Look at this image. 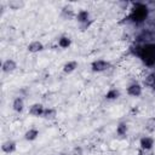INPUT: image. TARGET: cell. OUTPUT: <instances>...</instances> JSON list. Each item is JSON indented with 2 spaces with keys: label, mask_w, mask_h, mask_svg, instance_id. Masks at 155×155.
<instances>
[{
  "label": "cell",
  "mask_w": 155,
  "mask_h": 155,
  "mask_svg": "<svg viewBox=\"0 0 155 155\" xmlns=\"http://www.w3.org/2000/svg\"><path fill=\"white\" fill-rule=\"evenodd\" d=\"M18 64L13 58H6L1 63V71L4 74H12L17 70Z\"/></svg>",
  "instance_id": "8992f818"
},
{
  "label": "cell",
  "mask_w": 155,
  "mask_h": 155,
  "mask_svg": "<svg viewBox=\"0 0 155 155\" xmlns=\"http://www.w3.org/2000/svg\"><path fill=\"white\" fill-rule=\"evenodd\" d=\"M6 6H7L8 10L18 11V10H22L25 6V2L23 0H8L6 2Z\"/></svg>",
  "instance_id": "e0dca14e"
},
{
  "label": "cell",
  "mask_w": 155,
  "mask_h": 155,
  "mask_svg": "<svg viewBox=\"0 0 155 155\" xmlns=\"http://www.w3.org/2000/svg\"><path fill=\"white\" fill-rule=\"evenodd\" d=\"M75 15H76V11H74L71 5H64L61 8V17L65 21L75 19Z\"/></svg>",
  "instance_id": "30bf717a"
},
{
  "label": "cell",
  "mask_w": 155,
  "mask_h": 155,
  "mask_svg": "<svg viewBox=\"0 0 155 155\" xmlns=\"http://www.w3.org/2000/svg\"><path fill=\"white\" fill-rule=\"evenodd\" d=\"M44 48H45V46H44V44H42L40 40H31V41L27 45V51H28L29 53H33V54L42 52Z\"/></svg>",
  "instance_id": "9c48e42d"
},
{
  "label": "cell",
  "mask_w": 155,
  "mask_h": 155,
  "mask_svg": "<svg viewBox=\"0 0 155 155\" xmlns=\"http://www.w3.org/2000/svg\"><path fill=\"white\" fill-rule=\"evenodd\" d=\"M78 67H79V62H78V61H75V59H69V61H67V62L63 63L62 70H63L64 74L69 75V74H73V73L78 69Z\"/></svg>",
  "instance_id": "4fadbf2b"
},
{
  "label": "cell",
  "mask_w": 155,
  "mask_h": 155,
  "mask_svg": "<svg viewBox=\"0 0 155 155\" xmlns=\"http://www.w3.org/2000/svg\"><path fill=\"white\" fill-rule=\"evenodd\" d=\"M17 150V143L13 139H6L5 142H2L1 144V151L4 154H13Z\"/></svg>",
  "instance_id": "8fae6325"
},
{
  "label": "cell",
  "mask_w": 155,
  "mask_h": 155,
  "mask_svg": "<svg viewBox=\"0 0 155 155\" xmlns=\"http://www.w3.org/2000/svg\"><path fill=\"white\" fill-rule=\"evenodd\" d=\"M109 67H110V63H109L107 59H104V58L93 59V61L91 62V65H90L91 70H92L93 73H97V74L107 71V70L109 69Z\"/></svg>",
  "instance_id": "277c9868"
},
{
  "label": "cell",
  "mask_w": 155,
  "mask_h": 155,
  "mask_svg": "<svg viewBox=\"0 0 155 155\" xmlns=\"http://www.w3.org/2000/svg\"><path fill=\"white\" fill-rule=\"evenodd\" d=\"M54 155H70V154L67 153V151H58V153H56Z\"/></svg>",
  "instance_id": "7402d4cb"
},
{
  "label": "cell",
  "mask_w": 155,
  "mask_h": 155,
  "mask_svg": "<svg viewBox=\"0 0 155 155\" xmlns=\"http://www.w3.org/2000/svg\"><path fill=\"white\" fill-rule=\"evenodd\" d=\"M45 108H46V107H45L42 103L36 102V103H33V104L29 107L28 113H29V115H31L33 117H42V114H44V111H45Z\"/></svg>",
  "instance_id": "ba28073f"
},
{
  "label": "cell",
  "mask_w": 155,
  "mask_h": 155,
  "mask_svg": "<svg viewBox=\"0 0 155 155\" xmlns=\"http://www.w3.org/2000/svg\"><path fill=\"white\" fill-rule=\"evenodd\" d=\"M57 116H58V111H57L56 108H53V107H46L45 108V111L42 114V119L44 120H46V121H53V120L57 119Z\"/></svg>",
  "instance_id": "5bb4252c"
},
{
  "label": "cell",
  "mask_w": 155,
  "mask_h": 155,
  "mask_svg": "<svg viewBox=\"0 0 155 155\" xmlns=\"http://www.w3.org/2000/svg\"><path fill=\"white\" fill-rule=\"evenodd\" d=\"M137 155H155L154 150H143V149H138Z\"/></svg>",
  "instance_id": "44dd1931"
},
{
  "label": "cell",
  "mask_w": 155,
  "mask_h": 155,
  "mask_svg": "<svg viewBox=\"0 0 155 155\" xmlns=\"http://www.w3.org/2000/svg\"><path fill=\"white\" fill-rule=\"evenodd\" d=\"M40 136V131L36 127H29L28 130H25V132L23 133V139L27 142H34L39 138Z\"/></svg>",
  "instance_id": "7c38bea8"
},
{
  "label": "cell",
  "mask_w": 155,
  "mask_h": 155,
  "mask_svg": "<svg viewBox=\"0 0 155 155\" xmlns=\"http://www.w3.org/2000/svg\"><path fill=\"white\" fill-rule=\"evenodd\" d=\"M70 155H85V150L81 145H75L71 151H70Z\"/></svg>",
  "instance_id": "ffe728a7"
},
{
  "label": "cell",
  "mask_w": 155,
  "mask_h": 155,
  "mask_svg": "<svg viewBox=\"0 0 155 155\" xmlns=\"http://www.w3.org/2000/svg\"><path fill=\"white\" fill-rule=\"evenodd\" d=\"M154 88H155V86H154Z\"/></svg>",
  "instance_id": "603a6c76"
},
{
  "label": "cell",
  "mask_w": 155,
  "mask_h": 155,
  "mask_svg": "<svg viewBox=\"0 0 155 155\" xmlns=\"http://www.w3.org/2000/svg\"><path fill=\"white\" fill-rule=\"evenodd\" d=\"M138 57L147 67L155 65V44H145L138 48Z\"/></svg>",
  "instance_id": "6da1fadb"
},
{
  "label": "cell",
  "mask_w": 155,
  "mask_h": 155,
  "mask_svg": "<svg viewBox=\"0 0 155 155\" xmlns=\"http://www.w3.org/2000/svg\"><path fill=\"white\" fill-rule=\"evenodd\" d=\"M75 21L80 24V28L81 30H86L91 23H92V19H91V13L86 8H80L76 11V15H75Z\"/></svg>",
  "instance_id": "3957f363"
},
{
  "label": "cell",
  "mask_w": 155,
  "mask_h": 155,
  "mask_svg": "<svg viewBox=\"0 0 155 155\" xmlns=\"http://www.w3.org/2000/svg\"><path fill=\"white\" fill-rule=\"evenodd\" d=\"M11 107H12V110H13L15 113L21 114V113L24 110V108H25L24 99H23L22 97H15V98H13V101H12Z\"/></svg>",
  "instance_id": "9a60e30c"
},
{
  "label": "cell",
  "mask_w": 155,
  "mask_h": 155,
  "mask_svg": "<svg viewBox=\"0 0 155 155\" xmlns=\"http://www.w3.org/2000/svg\"><path fill=\"white\" fill-rule=\"evenodd\" d=\"M155 145V139L151 136H142L139 138L138 142V149H143V150H153Z\"/></svg>",
  "instance_id": "52a82bcc"
},
{
  "label": "cell",
  "mask_w": 155,
  "mask_h": 155,
  "mask_svg": "<svg viewBox=\"0 0 155 155\" xmlns=\"http://www.w3.org/2000/svg\"><path fill=\"white\" fill-rule=\"evenodd\" d=\"M149 15L148 6L142 4V2H136L133 4L131 12H130V19L133 23H143Z\"/></svg>",
  "instance_id": "7a4b0ae2"
},
{
  "label": "cell",
  "mask_w": 155,
  "mask_h": 155,
  "mask_svg": "<svg viewBox=\"0 0 155 155\" xmlns=\"http://www.w3.org/2000/svg\"><path fill=\"white\" fill-rule=\"evenodd\" d=\"M105 99L107 101H110V102H113V101H116L119 97H120V91H119V88H116V87H110L107 92H105Z\"/></svg>",
  "instance_id": "ac0fdd59"
},
{
  "label": "cell",
  "mask_w": 155,
  "mask_h": 155,
  "mask_svg": "<svg viewBox=\"0 0 155 155\" xmlns=\"http://www.w3.org/2000/svg\"><path fill=\"white\" fill-rule=\"evenodd\" d=\"M126 93L132 97V98H139L142 94H143V86L137 82V81H133L131 84L127 85L126 87Z\"/></svg>",
  "instance_id": "5b68a950"
},
{
  "label": "cell",
  "mask_w": 155,
  "mask_h": 155,
  "mask_svg": "<svg viewBox=\"0 0 155 155\" xmlns=\"http://www.w3.org/2000/svg\"><path fill=\"white\" fill-rule=\"evenodd\" d=\"M71 38L68 36V35H61L58 39H57V46L62 50H68L70 46H71Z\"/></svg>",
  "instance_id": "2e32d148"
},
{
  "label": "cell",
  "mask_w": 155,
  "mask_h": 155,
  "mask_svg": "<svg viewBox=\"0 0 155 155\" xmlns=\"http://www.w3.org/2000/svg\"><path fill=\"white\" fill-rule=\"evenodd\" d=\"M115 132H116V136L117 137H125L126 134H127V132H128V125H127V122H119L117 125H116V128H115Z\"/></svg>",
  "instance_id": "d6986e66"
}]
</instances>
